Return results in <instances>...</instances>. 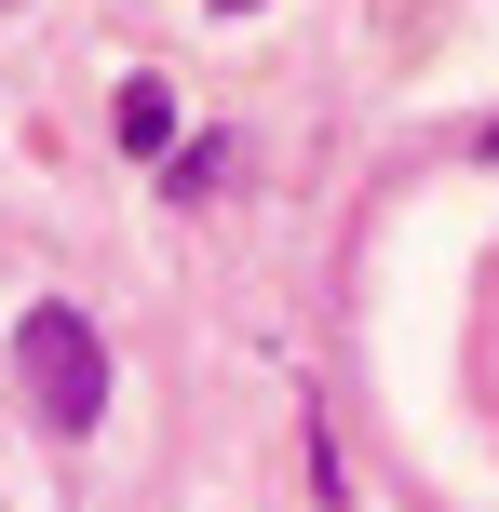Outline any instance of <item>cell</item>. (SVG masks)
<instances>
[{"label": "cell", "mask_w": 499, "mask_h": 512, "mask_svg": "<svg viewBox=\"0 0 499 512\" xmlns=\"http://www.w3.org/2000/svg\"><path fill=\"white\" fill-rule=\"evenodd\" d=\"M14 378H27V405H41V432H95V405H108V351H95V324H81L68 297H41L14 324Z\"/></svg>", "instance_id": "1"}, {"label": "cell", "mask_w": 499, "mask_h": 512, "mask_svg": "<svg viewBox=\"0 0 499 512\" xmlns=\"http://www.w3.org/2000/svg\"><path fill=\"white\" fill-rule=\"evenodd\" d=\"M216 14H257V0H216Z\"/></svg>", "instance_id": "3"}, {"label": "cell", "mask_w": 499, "mask_h": 512, "mask_svg": "<svg viewBox=\"0 0 499 512\" xmlns=\"http://www.w3.org/2000/svg\"><path fill=\"white\" fill-rule=\"evenodd\" d=\"M108 122H122V149H135V162H176V95H162L149 68L122 81V108H108Z\"/></svg>", "instance_id": "2"}]
</instances>
